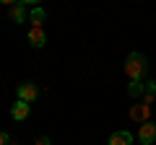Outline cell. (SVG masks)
<instances>
[{"label":"cell","instance_id":"1","mask_svg":"<svg viewBox=\"0 0 156 145\" xmlns=\"http://www.w3.org/2000/svg\"><path fill=\"white\" fill-rule=\"evenodd\" d=\"M125 72H128L130 80H146V72H148V60H146L140 52H130L128 60H125Z\"/></svg>","mask_w":156,"mask_h":145},{"label":"cell","instance_id":"2","mask_svg":"<svg viewBox=\"0 0 156 145\" xmlns=\"http://www.w3.org/2000/svg\"><path fill=\"white\" fill-rule=\"evenodd\" d=\"M16 96H18V101L31 104V101H37V96H39V86L31 83V80H26V83H21V86L16 88Z\"/></svg>","mask_w":156,"mask_h":145},{"label":"cell","instance_id":"3","mask_svg":"<svg viewBox=\"0 0 156 145\" xmlns=\"http://www.w3.org/2000/svg\"><path fill=\"white\" fill-rule=\"evenodd\" d=\"M138 140H140L143 145H154V143H156V124L151 122V119L140 124V130H138Z\"/></svg>","mask_w":156,"mask_h":145},{"label":"cell","instance_id":"4","mask_svg":"<svg viewBox=\"0 0 156 145\" xmlns=\"http://www.w3.org/2000/svg\"><path fill=\"white\" fill-rule=\"evenodd\" d=\"M130 119H133V122H148L151 119V106L148 104H143V101H140V104H133L130 106Z\"/></svg>","mask_w":156,"mask_h":145},{"label":"cell","instance_id":"5","mask_svg":"<svg viewBox=\"0 0 156 145\" xmlns=\"http://www.w3.org/2000/svg\"><path fill=\"white\" fill-rule=\"evenodd\" d=\"M29 44H31V47H37V49H39V47H44L47 44V31H44V29H29Z\"/></svg>","mask_w":156,"mask_h":145},{"label":"cell","instance_id":"6","mask_svg":"<svg viewBox=\"0 0 156 145\" xmlns=\"http://www.w3.org/2000/svg\"><path fill=\"white\" fill-rule=\"evenodd\" d=\"M29 114H31V106H29L26 101H16V104H13V109H11V117L16 119V122H23Z\"/></svg>","mask_w":156,"mask_h":145},{"label":"cell","instance_id":"7","mask_svg":"<svg viewBox=\"0 0 156 145\" xmlns=\"http://www.w3.org/2000/svg\"><path fill=\"white\" fill-rule=\"evenodd\" d=\"M107 145H133V135L128 130H117V132L109 135V143Z\"/></svg>","mask_w":156,"mask_h":145},{"label":"cell","instance_id":"8","mask_svg":"<svg viewBox=\"0 0 156 145\" xmlns=\"http://www.w3.org/2000/svg\"><path fill=\"white\" fill-rule=\"evenodd\" d=\"M128 96H130V99H140V96H146V80H130V83H128Z\"/></svg>","mask_w":156,"mask_h":145},{"label":"cell","instance_id":"9","mask_svg":"<svg viewBox=\"0 0 156 145\" xmlns=\"http://www.w3.org/2000/svg\"><path fill=\"white\" fill-rule=\"evenodd\" d=\"M11 21L13 23H23L26 21V5H23L21 0H18L16 5H11Z\"/></svg>","mask_w":156,"mask_h":145},{"label":"cell","instance_id":"10","mask_svg":"<svg viewBox=\"0 0 156 145\" xmlns=\"http://www.w3.org/2000/svg\"><path fill=\"white\" fill-rule=\"evenodd\" d=\"M44 18H47V13H44V8H34L31 13H29V21H31V26L34 29H42V23H44Z\"/></svg>","mask_w":156,"mask_h":145},{"label":"cell","instance_id":"11","mask_svg":"<svg viewBox=\"0 0 156 145\" xmlns=\"http://www.w3.org/2000/svg\"><path fill=\"white\" fill-rule=\"evenodd\" d=\"M146 93H156V80H146Z\"/></svg>","mask_w":156,"mask_h":145},{"label":"cell","instance_id":"12","mask_svg":"<svg viewBox=\"0 0 156 145\" xmlns=\"http://www.w3.org/2000/svg\"><path fill=\"white\" fill-rule=\"evenodd\" d=\"M34 145H52V140L47 137V135H42V137H37V140H34Z\"/></svg>","mask_w":156,"mask_h":145},{"label":"cell","instance_id":"13","mask_svg":"<svg viewBox=\"0 0 156 145\" xmlns=\"http://www.w3.org/2000/svg\"><path fill=\"white\" fill-rule=\"evenodd\" d=\"M0 145H11V137H8V132H0Z\"/></svg>","mask_w":156,"mask_h":145},{"label":"cell","instance_id":"14","mask_svg":"<svg viewBox=\"0 0 156 145\" xmlns=\"http://www.w3.org/2000/svg\"><path fill=\"white\" fill-rule=\"evenodd\" d=\"M0 3H3V5H16L18 0H0Z\"/></svg>","mask_w":156,"mask_h":145},{"label":"cell","instance_id":"15","mask_svg":"<svg viewBox=\"0 0 156 145\" xmlns=\"http://www.w3.org/2000/svg\"><path fill=\"white\" fill-rule=\"evenodd\" d=\"M21 3H23V5H37L39 0H21Z\"/></svg>","mask_w":156,"mask_h":145},{"label":"cell","instance_id":"16","mask_svg":"<svg viewBox=\"0 0 156 145\" xmlns=\"http://www.w3.org/2000/svg\"><path fill=\"white\" fill-rule=\"evenodd\" d=\"M11 145H16V143H11Z\"/></svg>","mask_w":156,"mask_h":145}]
</instances>
